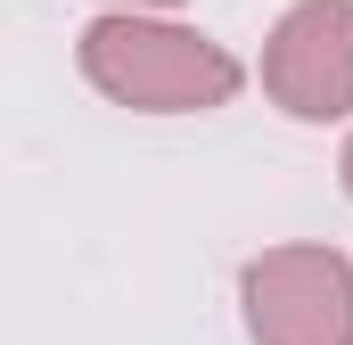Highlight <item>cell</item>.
Masks as SVG:
<instances>
[{
	"label": "cell",
	"instance_id": "6da1fadb",
	"mask_svg": "<svg viewBox=\"0 0 353 345\" xmlns=\"http://www.w3.org/2000/svg\"><path fill=\"white\" fill-rule=\"evenodd\" d=\"M74 66L99 99L132 115H214L247 90V66L181 17H90Z\"/></svg>",
	"mask_w": 353,
	"mask_h": 345
},
{
	"label": "cell",
	"instance_id": "7a4b0ae2",
	"mask_svg": "<svg viewBox=\"0 0 353 345\" xmlns=\"http://www.w3.org/2000/svg\"><path fill=\"white\" fill-rule=\"evenodd\" d=\"M239 321H247V345H353V263L321 239L247 255Z\"/></svg>",
	"mask_w": 353,
	"mask_h": 345
},
{
	"label": "cell",
	"instance_id": "3957f363",
	"mask_svg": "<svg viewBox=\"0 0 353 345\" xmlns=\"http://www.w3.org/2000/svg\"><path fill=\"white\" fill-rule=\"evenodd\" d=\"M263 99L288 124H353V0H296L263 33Z\"/></svg>",
	"mask_w": 353,
	"mask_h": 345
},
{
	"label": "cell",
	"instance_id": "277c9868",
	"mask_svg": "<svg viewBox=\"0 0 353 345\" xmlns=\"http://www.w3.org/2000/svg\"><path fill=\"white\" fill-rule=\"evenodd\" d=\"M99 8H107V17H173L181 0H99Z\"/></svg>",
	"mask_w": 353,
	"mask_h": 345
},
{
	"label": "cell",
	"instance_id": "5b68a950",
	"mask_svg": "<svg viewBox=\"0 0 353 345\" xmlns=\"http://www.w3.org/2000/svg\"><path fill=\"white\" fill-rule=\"evenodd\" d=\"M337 181H345V197H353V132H345V148H337Z\"/></svg>",
	"mask_w": 353,
	"mask_h": 345
}]
</instances>
